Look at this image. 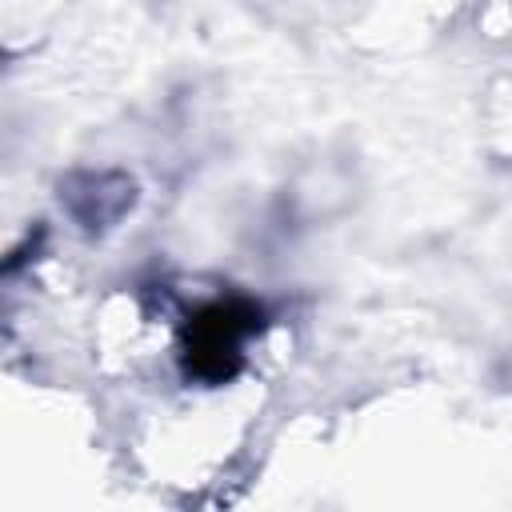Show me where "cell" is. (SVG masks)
<instances>
[{"mask_svg":"<svg viewBox=\"0 0 512 512\" xmlns=\"http://www.w3.org/2000/svg\"><path fill=\"white\" fill-rule=\"evenodd\" d=\"M260 328V308L248 300H216L188 324V372L200 380H228L240 368L244 340Z\"/></svg>","mask_w":512,"mask_h":512,"instance_id":"cell-1","label":"cell"}]
</instances>
